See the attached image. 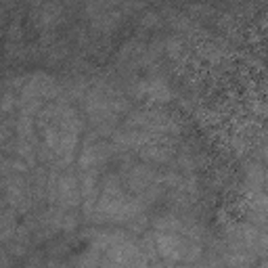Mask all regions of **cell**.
<instances>
[{
    "label": "cell",
    "instance_id": "1",
    "mask_svg": "<svg viewBox=\"0 0 268 268\" xmlns=\"http://www.w3.org/2000/svg\"><path fill=\"white\" fill-rule=\"evenodd\" d=\"M155 245H157L159 256L164 260H170V262L184 260L186 245L176 233H157L155 231Z\"/></svg>",
    "mask_w": 268,
    "mask_h": 268
},
{
    "label": "cell",
    "instance_id": "2",
    "mask_svg": "<svg viewBox=\"0 0 268 268\" xmlns=\"http://www.w3.org/2000/svg\"><path fill=\"white\" fill-rule=\"evenodd\" d=\"M59 199L63 205H69V207H75L78 201H80V189H78V182L71 174H65L59 178Z\"/></svg>",
    "mask_w": 268,
    "mask_h": 268
},
{
    "label": "cell",
    "instance_id": "3",
    "mask_svg": "<svg viewBox=\"0 0 268 268\" xmlns=\"http://www.w3.org/2000/svg\"><path fill=\"white\" fill-rule=\"evenodd\" d=\"M141 155L145 159H151V162H166V159L170 157V151L164 149V147H145L141 151Z\"/></svg>",
    "mask_w": 268,
    "mask_h": 268
},
{
    "label": "cell",
    "instance_id": "4",
    "mask_svg": "<svg viewBox=\"0 0 268 268\" xmlns=\"http://www.w3.org/2000/svg\"><path fill=\"white\" fill-rule=\"evenodd\" d=\"M178 48H180V44H178L176 40H170V42H168V50L172 52V55H176V52H178Z\"/></svg>",
    "mask_w": 268,
    "mask_h": 268
},
{
    "label": "cell",
    "instance_id": "5",
    "mask_svg": "<svg viewBox=\"0 0 268 268\" xmlns=\"http://www.w3.org/2000/svg\"><path fill=\"white\" fill-rule=\"evenodd\" d=\"M258 243H260V247L268 250V235H260V237H258Z\"/></svg>",
    "mask_w": 268,
    "mask_h": 268
},
{
    "label": "cell",
    "instance_id": "6",
    "mask_svg": "<svg viewBox=\"0 0 268 268\" xmlns=\"http://www.w3.org/2000/svg\"><path fill=\"white\" fill-rule=\"evenodd\" d=\"M11 107H13V97H11V94H7V97H5V107H3V109H5V111H9Z\"/></svg>",
    "mask_w": 268,
    "mask_h": 268
}]
</instances>
